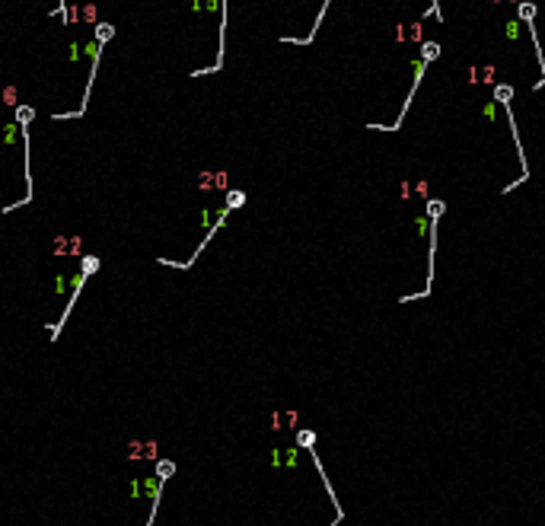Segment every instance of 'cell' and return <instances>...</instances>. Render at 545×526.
Segmentation results:
<instances>
[{
    "instance_id": "6da1fadb",
    "label": "cell",
    "mask_w": 545,
    "mask_h": 526,
    "mask_svg": "<svg viewBox=\"0 0 545 526\" xmlns=\"http://www.w3.org/2000/svg\"><path fill=\"white\" fill-rule=\"evenodd\" d=\"M172 472H176V462H172V459H160V462H157V478L166 481Z\"/></svg>"
},
{
    "instance_id": "7a4b0ae2",
    "label": "cell",
    "mask_w": 545,
    "mask_h": 526,
    "mask_svg": "<svg viewBox=\"0 0 545 526\" xmlns=\"http://www.w3.org/2000/svg\"><path fill=\"white\" fill-rule=\"evenodd\" d=\"M32 115H36V112H32L29 106H26V109H16V122H20L23 128H26V125H29V122H32Z\"/></svg>"
},
{
    "instance_id": "3957f363",
    "label": "cell",
    "mask_w": 545,
    "mask_h": 526,
    "mask_svg": "<svg viewBox=\"0 0 545 526\" xmlns=\"http://www.w3.org/2000/svg\"><path fill=\"white\" fill-rule=\"evenodd\" d=\"M520 16H523L526 23H532L535 20V7L532 4H520Z\"/></svg>"
},
{
    "instance_id": "277c9868",
    "label": "cell",
    "mask_w": 545,
    "mask_h": 526,
    "mask_svg": "<svg viewBox=\"0 0 545 526\" xmlns=\"http://www.w3.org/2000/svg\"><path fill=\"white\" fill-rule=\"evenodd\" d=\"M242 201H246V195H242V192H230V204H227V208L233 211V208H239Z\"/></svg>"
},
{
    "instance_id": "5b68a950",
    "label": "cell",
    "mask_w": 545,
    "mask_h": 526,
    "mask_svg": "<svg viewBox=\"0 0 545 526\" xmlns=\"http://www.w3.org/2000/svg\"><path fill=\"white\" fill-rule=\"evenodd\" d=\"M300 446H313V430H300Z\"/></svg>"
}]
</instances>
